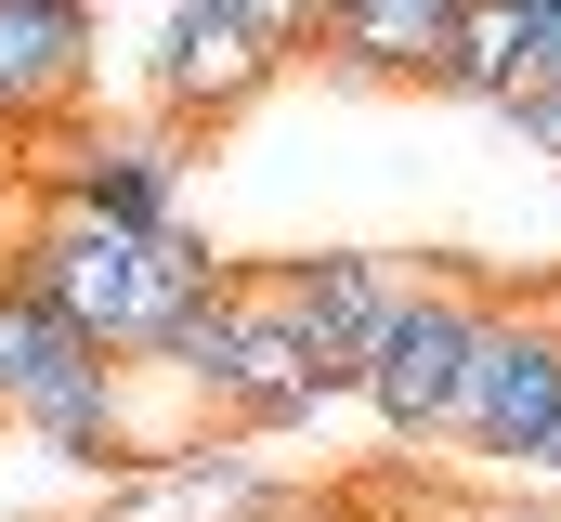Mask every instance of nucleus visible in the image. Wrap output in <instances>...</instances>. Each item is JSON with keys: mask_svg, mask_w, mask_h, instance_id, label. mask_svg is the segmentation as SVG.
I'll return each mask as SVG.
<instances>
[{"mask_svg": "<svg viewBox=\"0 0 561 522\" xmlns=\"http://www.w3.org/2000/svg\"><path fill=\"white\" fill-rule=\"evenodd\" d=\"M561 418V274L549 287H496L483 274V327H470V379L444 418V457L523 470V444Z\"/></svg>", "mask_w": 561, "mask_h": 522, "instance_id": "1", "label": "nucleus"}, {"mask_svg": "<svg viewBox=\"0 0 561 522\" xmlns=\"http://www.w3.org/2000/svg\"><path fill=\"white\" fill-rule=\"evenodd\" d=\"M0 274H13L26 300H53L105 366H157V261H144V236L92 223V209H39Z\"/></svg>", "mask_w": 561, "mask_h": 522, "instance_id": "2", "label": "nucleus"}, {"mask_svg": "<svg viewBox=\"0 0 561 522\" xmlns=\"http://www.w3.org/2000/svg\"><path fill=\"white\" fill-rule=\"evenodd\" d=\"M470 327H483V274L470 261L419 249V287H405V314L379 327V353H366V418L392 431V444H444V418H457V379H470Z\"/></svg>", "mask_w": 561, "mask_h": 522, "instance_id": "3", "label": "nucleus"}, {"mask_svg": "<svg viewBox=\"0 0 561 522\" xmlns=\"http://www.w3.org/2000/svg\"><path fill=\"white\" fill-rule=\"evenodd\" d=\"M405 287H419V249H287V261H249V300L300 327L313 353H340V366H366L379 353V327L405 314Z\"/></svg>", "mask_w": 561, "mask_h": 522, "instance_id": "4", "label": "nucleus"}, {"mask_svg": "<svg viewBox=\"0 0 561 522\" xmlns=\"http://www.w3.org/2000/svg\"><path fill=\"white\" fill-rule=\"evenodd\" d=\"M275 79H287V53H262L222 0H183V13L157 26V118L183 130V144H196V130H236Z\"/></svg>", "mask_w": 561, "mask_h": 522, "instance_id": "5", "label": "nucleus"}, {"mask_svg": "<svg viewBox=\"0 0 561 522\" xmlns=\"http://www.w3.org/2000/svg\"><path fill=\"white\" fill-rule=\"evenodd\" d=\"M340 392H366V366H340V353H313L300 327H275L262 300L236 314V353H222V379L196 392L222 431H287V418H313V405H340Z\"/></svg>", "mask_w": 561, "mask_h": 522, "instance_id": "6", "label": "nucleus"}, {"mask_svg": "<svg viewBox=\"0 0 561 522\" xmlns=\"http://www.w3.org/2000/svg\"><path fill=\"white\" fill-rule=\"evenodd\" d=\"M92 39H105L92 0H0V144L79 118V92H92Z\"/></svg>", "mask_w": 561, "mask_h": 522, "instance_id": "7", "label": "nucleus"}, {"mask_svg": "<svg viewBox=\"0 0 561 522\" xmlns=\"http://www.w3.org/2000/svg\"><path fill=\"white\" fill-rule=\"evenodd\" d=\"M53 209H92L118 236H157L183 209V130L170 118H131V130H79V157L53 170Z\"/></svg>", "mask_w": 561, "mask_h": 522, "instance_id": "8", "label": "nucleus"}, {"mask_svg": "<svg viewBox=\"0 0 561 522\" xmlns=\"http://www.w3.org/2000/svg\"><path fill=\"white\" fill-rule=\"evenodd\" d=\"M444 26H457V0H327L313 66L327 79H366V92H431Z\"/></svg>", "mask_w": 561, "mask_h": 522, "instance_id": "9", "label": "nucleus"}, {"mask_svg": "<svg viewBox=\"0 0 561 522\" xmlns=\"http://www.w3.org/2000/svg\"><path fill=\"white\" fill-rule=\"evenodd\" d=\"M79 379H105V353H92V340H79L53 300H26V287L0 274V418L26 431L39 405H66Z\"/></svg>", "mask_w": 561, "mask_h": 522, "instance_id": "10", "label": "nucleus"}, {"mask_svg": "<svg viewBox=\"0 0 561 522\" xmlns=\"http://www.w3.org/2000/svg\"><path fill=\"white\" fill-rule=\"evenodd\" d=\"M523 66H536V13H523V0H457L431 92H457V105H510V92H523Z\"/></svg>", "mask_w": 561, "mask_h": 522, "instance_id": "11", "label": "nucleus"}, {"mask_svg": "<svg viewBox=\"0 0 561 522\" xmlns=\"http://www.w3.org/2000/svg\"><path fill=\"white\" fill-rule=\"evenodd\" d=\"M222 13H236L262 53H287V66H300V53H313V26H327V0H222Z\"/></svg>", "mask_w": 561, "mask_h": 522, "instance_id": "12", "label": "nucleus"}, {"mask_svg": "<svg viewBox=\"0 0 561 522\" xmlns=\"http://www.w3.org/2000/svg\"><path fill=\"white\" fill-rule=\"evenodd\" d=\"M496 118L523 130V144H536V157H561V92H510V105H496Z\"/></svg>", "mask_w": 561, "mask_h": 522, "instance_id": "13", "label": "nucleus"}, {"mask_svg": "<svg viewBox=\"0 0 561 522\" xmlns=\"http://www.w3.org/2000/svg\"><path fill=\"white\" fill-rule=\"evenodd\" d=\"M457 522H549V497H483V510H457Z\"/></svg>", "mask_w": 561, "mask_h": 522, "instance_id": "14", "label": "nucleus"}, {"mask_svg": "<svg viewBox=\"0 0 561 522\" xmlns=\"http://www.w3.org/2000/svg\"><path fill=\"white\" fill-rule=\"evenodd\" d=\"M523 13H561V0H523Z\"/></svg>", "mask_w": 561, "mask_h": 522, "instance_id": "15", "label": "nucleus"}, {"mask_svg": "<svg viewBox=\"0 0 561 522\" xmlns=\"http://www.w3.org/2000/svg\"><path fill=\"white\" fill-rule=\"evenodd\" d=\"M549 522H561V497H549Z\"/></svg>", "mask_w": 561, "mask_h": 522, "instance_id": "16", "label": "nucleus"}]
</instances>
